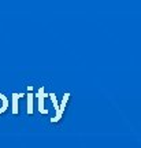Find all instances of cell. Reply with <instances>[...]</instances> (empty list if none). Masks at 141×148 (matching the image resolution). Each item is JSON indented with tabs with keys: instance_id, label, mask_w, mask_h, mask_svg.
<instances>
[{
	"instance_id": "cell-1",
	"label": "cell",
	"mask_w": 141,
	"mask_h": 148,
	"mask_svg": "<svg viewBox=\"0 0 141 148\" xmlns=\"http://www.w3.org/2000/svg\"><path fill=\"white\" fill-rule=\"evenodd\" d=\"M49 97H51V100H52V103H53V107H55V110H56V115L53 116L52 119H51V122H59L60 121V118H62V115H63V111L60 110V107L57 106V100H56V95L55 93H49Z\"/></svg>"
},
{
	"instance_id": "cell-4",
	"label": "cell",
	"mask_w": 141,
	"mask_h": 148,
	"mask_svg": "<svg viewBox=\"0 0 141 148\" xmlns=\"http://www.w3.org/2000/svg\"><path fill=\"white\" fill-rule=\"evenodd\" d=\"M27 114L30 115L33 114V93H31V90L27 92Z\"/></svg>"
},
{
	"instance_id": "cell-3",
	"label": "cell",
	"mask_w": 141,
	"mask_h": 148,
	"mask_svg": "<svg viewBox=\"0 0 141 148\" xmlns=\"http://www.w3.org/2000/svg\"><path fill=\"white\" fill-rule=\"evenodd\" d=\"M22 93H12V114L14 115H16L18 114V100L22 97Z\"/></svg>"
},
{
	"instance_id": "cell-2",
	"label": "cell",
	"mask_w": 141,
	"mask_h": 148,
	"mask_svg": "<svg viewBox=\"0 0 141 148\" xmlns=\"http://www.w3.org/2000/svg\"><path fill=\"white\" fill-rule=\"evenodd\" d=\"M44 96H45L44 88H40V89H38V93H37V97H38V110H40L41 114H48V110L44 108Z\"/></svg>"
}]
</instances>
